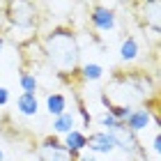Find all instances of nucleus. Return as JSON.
I'll use <instances>...</instances> for the list:
<instances>
[{"label": "nucleus", "instance_id": "obj_14", "mask_svg": "<svg viewBox=\"0 0 161 161\" xmlns=\"http://www.w3.org/2000/svg\"><path fill=\"white\" fill-rule=\"evenodd\" d=\"M104 76V67L97 62H87V64H80V80L83 83H92V80H99Z\"/></svg>", "mask_w": 161, "mask_h": 161}, {"label": "nucleus", "instance_id": "obj_2", "mask_svg": "<svg viewBox=\"0 0 161 161\" xmlns=\"http://www.w3.org/2000/svg\"><path fill=\"white\" fill-rule=\"evenodd\" d=\"M101 92L111 99V104H120L129 108L143 106L150 97L159 94L154 76L147 69H138V67H127V69L115 67L111 71V83L101 87Z\"/></svg>", "mask_w": 161, "mask_h": 161}, {"label": "nucleus", "instance_id": "obj_15", "mask_svg": "<svg viewBox=\"0 0 161 161\" xmlns=\"http://www.w3.org/2000/svg\"><path fill=\"white\" fill-rule=\"evenodd\" d=\"M19 83H21V90L25 94H37V90H39V80H37V76H35L32 71L23 69L19 74Z\"/></svg>", "mask_w": 161, "mask_h": 161}, {"label": "nucleus", "instance_id": "obj_3", "mask_svg": "<svg viewBox=\"0 0 161 161\" xmlns=\"http://www.w3.org/2000/svg\"><path fill=\"white\" fill-rule=\"evenodd\" d=\"M3 14L7 28H16V30H37V5L25 3V0H12L3 3Z\"/></svg>", "mask_w": 161, "mask_h": 161}, {"label": "nucleus", "instance_id": "obj_21", "mask_svg": "<svg viewBox=\"0 0 161 161\" xmlns=\"http://www.w3.org/2000/svg\"><path fill=\"white\" fill-rule=\"evenodd\" d=\"M3 48H5V32H0V55H3Z\"/></svg>", "mask_w": 161, "mask_h": 161}, {"label": "nucleus", "instance_id": "obj_4", "mask_svg": "<svg viewBox=\"0 0 161 161\" xmlns=\"http://www.w3.org/2000/svg\"><path fill=\"white\" fill-rule=\"evenodd\" d=\"M115 143V150H122L127 157L131 159H141V161H147V150L143 147L141 138H138V134H134V131H129L127 127H124V122H120L115 129L108 131Z\"/></svg>", "mask_w": 161, "mask_h": 161}, {"label": "nucleus", "instance_id": "obj_13", "mask_svg": "<svg viewBox=\"0 0 161 161\" xmlns=\"http://www.w3.org/2000/svg\"><path fill=\"white\" fill-rule=\"evenodd\" d=\"M74 127H76V118L69 111H64L62 115L53 118V134H69Z\"/></svg>", "mask_w": 161, "mask_h": 161}, {"label": "nucleus", "instance_id": "obj_6", "mask_svg": "<svg viewBox=\"0 0 161 161\" xmlns=\"http://www.w3.org/2000/svg\"><path fill=\"white\" fill-rule=\"evenodd\" d=\"M87 21L97 32H113L118 28V14L104 3H92L87 9Z\"/></svg>", "mask_w": 161, "mask_h": 161}, {"label": "nucleus", "instance_id": "obj_17", "mask_svg": "<svg viewBox=\"0 0 161 161\" xmlns=\"http://www.w3.org/2000/svg\"><path fill=\"white\" fill-rule=\"evenodd\" d=\"M106 113H111V115H113V118L118 120V122H124V120L129 118L131 108H129V106H120V104H111V108H108Z\"/></svg>", "mask_w": 161, "mask_h": 161}, {"label": "nucleus", "instance_id": "obj_16", "mask_svg": "<svg viewBox=\"0 0 161 161\" xmlns=\"http://www.w3.org/2000/svg\"><path fill=\"white\" fill-rule=\"evenodd\" d=\"M74 101H76V111L80 113V118H83V127H85V129H90V124H92V115H90V111H87V106H85L83 94H80V92H74Z\"/></svg>", "mask_w": 161, "mask_h": 161}, {"label": "nucleus", "instance_id": "obj_1", "mask_svg": "<svg viewBox=\"0 0 161 161\" xmlns=\"http://www.w3.org/2000/svg\"><path fill=\"white\" fill-rule=\"evenodd\" d=\"M39 51L48 67L55 71V78L71 85L80 78V44L71 23H58L46 35L39 37Z\"/></svg>", "mask_w": 161, "mask_h": 161}, {"label": "nucleus", "instance_id": "obj_11", "mask_svg": "<svg viewBox=\"0 0 161 161\" xmlns=\"http://www.w3.org/2000/svg\"><path fill=\"white\" fill-rule=\"evenodd\" d=\"M62 145L69 152H74V154H80V152L85 150V145H87V134H85V131H80V129H71L69 134H64Z\"/></svg>", "mask_w": 161, "mask_h": 161}, {"label": "nucleus", "instance_id": "obj_19", "mask_svg": "<svg viewBox=\"0 0 161 161\" xmlns=\"http://www.w3.org/2000/svg\"><path fill=\"white\" fill-rule=\"evenodd\" d=\"M9 104V90L5 85H0V106H7Z\"/></svg>", "mask_w": 161, "mask_h": 161}, {"label": "nucleus", "instance_id": "obj_7", "mask_svg": "<svg viewBox=\"0 0 161 161\" xmlns=\"http://www.w3.org/2000/svg\"><path fill=\"white\" fill-rule=\"evenodd\" d=\"M85 150H90L94 157L97 154H111L115 150V143H113V138H111L108 131H90Z\"/></svg>", "mask_w": 161, "mask_h": 161}, {"label": "nucleus", "instance_id": "obj_18", "mask_svg": "<svg viewBox=\"0 0 161 161\" xmlns=\"http://www.w3.org/2000/svg\"><path fill=\"white\" fill-rule=\"evenodd\" d=\"M97 122H99V127H104L101 131H111V129H115V127H118V124H120V122L115 120V118H113L111 113H106V111H104V113H101L99 118H97Z\"/></svg>", "mask_w": 161, "mask_h": 161}, {"label": "nucleus", "instance_id": "obj_22", "mask_svg": "<svg viewBox=\"0 0 161 161\" xmlns=\"http://www.w3.org/2000/svg\"><path fill=\"white\" fill-rule=\"evenodd\" d=\"M0 161H5V152L3 150H0Z\"/></svg>", "mask_w": 161, "mask_h": 161}, {"label": "nucleus", "instance_id": "obj_20", "mask_svg": "<svg viewBox=\"0 0 161 161\" xmlns=\"http://www.w3.org/2000/svg\"><path fill=\"white\" fill-rule=\"evenodd\" d=\"M152 150H154V154H157V157L161 154V134H159V131L154 134V141H152Z\"/></svg>", "mask_w": 161, "mask_h": 161}, {"label": "nucleus", "instance_id": "obj_10", "mask_svg": "<svg viewBox=\"0 0 161 161\" xmlns=\"http://www.w3.org/2000/svg\"><path fill=\"white\" fill-rule=\"evenodd\" d=\"M16 111L25 118H35L39 113V101H37V94H25L21 92L16 97Z\"/></svg>", "mask_w": 161, "mask_h": 161}, {"label": "nucleus", "instance_id": "obj_9", "mask_svg": "<svg viewBox=\"0 0 161 161\" xmlns=\"http://www.w3.org/2000/svg\"><path fill=\"white\" fill-rule=\"evenodd\" d=\"M138 55H141V42H138V37H134V35H127V37L120 42V60L131 64L134 60H138Z\"/></svg>", "mask_w": 161, "mask_h": 161}, {"label": "nucleus", "instance_id": "obj_8", "mask_svg": "<svg viewBox=\"0 0 161 161\" xmlns=\"http://www.w3.org/2000/svg\"><path fill=\"white\" fill-rule=\"evenodd\" d=\"M150 124H152V113H150L145 106L131 108L129 118L124 120V127H127L129 131H134V134H138V131H147Z\"/></svg>", "mask_w": 161, "mask_h": 161}, {"label": "nucleus", "instance_id": "obj_5", "mask_svg": "<svg viewBox=\"0 0 161 161\" xmlns=\"http://www.w3.org/2000/svg\"><path fill=\"white\" fill-rule=\"evenodd\" d=\"M37 159L39 161H78L80 154L69 152L55 134H46L37 145Z\"/></svg>", "mask_w": 161, "mask_h": 161}, {"label": "nucleus", "instance_id": "obj_12", "mask_svg": "<svg viewBox=\"0 0 161 161\" xmlns=\"http://www.w3.org/2000/svg\"><path fill=\"white\" fill-rule=\"evenodd\" d=\"M46 111L51 118H58V115H62L67 111V97H64L62 92H51L46 94Z\"/></svg>", "mask_w": 161, "mask_h": 161}]
</instances>
